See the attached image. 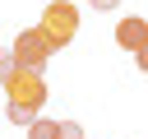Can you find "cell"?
<instances>
[{
	"label": "cell",
	"mask_w": 148,
	"mask_h": 139,
	"mask_svg": "<svg viewBox=\"0 0 148 139\" xmlns=\"http://www.w3.org/2000/svg\"><path fill=\"white\" fill-rule=\"evenodd\" d=\"M5 97H9L14 107H28V111H37V116H42V107H46L42 70H28V65L5 60Z\"/></svg>",
	"instance_id": "6da1fadb"
},
{
	"label": "cell",
	"mask_w": 148,
	"mask_h": 139,
	"mask_svg": "<svg viewBox=\"0 0 148 139\" xmlns=\"http://www.w3.org/2000/svg\"><path fill=\"white\" fill-rule=\"evenodd\" d=\"M51 51H56V42H51V37H46V28L37 23V28H23V32L14 37V46H9V56H5V60L28 65V70H42V65L51 60Z\"/></svg>",
	"instance_id": "7a4b0ae2"
},
{
	"label": "cell",
	"mask_w": 148,
	"mask_h": 139,
	"mask_svg": "<svg viewBox=\"0 0 148 139\" xmlns=\"http://www.w3.org/2000/svg\"><path fill=\"white\" fill-rule=\"evenodd\" d=\"M42 28H46V37L56 42V51L69 46L74 32H79V5H74V0H51V5L42 9Z\"/></svg>",
	"instance_id": "3957f363"
},
{
	"label": "cell",
	"mask_w": 148,
	"mask_h": 139,
	"mask_svg": "<svg viewBox=\"0 0 148 139\" xmlns=\"http://www.w3.org/2000/svg\"><path fill=\"white\" fill-rule=\"evenodd\" d=\"M116 42H120L125 51H139V46L148 42V19H139V14L120 19V23H116Z\"/></svg>",
	"instance_id": "277c9868"
},
{
	"label": "cell",
	"mask_w": 148,
	"mask_h": 139,
	"mask_svg": "<svg viewBox=\"0 0 148 139\" xmlns=\"http://www.w3.org/2000/svg\"><path fill=\"white\" fill-rule=\"evenodd\" d=\"M28 139H65V120H46V116H37V120L28 125Z\"/></svg>",
	"instance_id": "5b68a950"
},
{
	"label": "cell",
	"mask_w": 148,
	"mask_h": 139,
	"mask_svg": "<svg viewBox=\"0 0 148 139\" xmlns=\"http://www.w3.org/2000/svg\"><path fill=\"white\" fill-rule=\"evenodd\" d=\"M5 116H9V125H32V120H37V111H28V107H14V102L5 107Z\"/></svg>",
	"instance_id": "8992f818"
},
{
	"label": "cell",
	"mask_w": 148,
	"mask_h": 139,
	"mask_svg": "<svg viewBox=\"0 0 148 139\" xmlns=\"http://www.w3.org/2000/svg\"><path fill=\"white\" fill-rule=\"evenodd\" d=\"M65 139H83V125L79 120H65Z\"/></svg>",
	"instance_id": "52a82bcc"
},
{
	"label": "cell",
	"mask_w": 148,
	"mask_h": 139,
	"mask_svg": "<svg viewBox=\"0 0 148 139\" xmlns=\"http://www.w3.org/2000/svg\"><path fill=\"white\" fill-rule=\"evenodd\" d=\"M134 60H139V70H143V74H148V42H143V46H139V51H134Z\"/></svg>",
	"instance_id": "ba28073f"
},
{
	"label": "cell",
	"mask_w": 148,
	"mask_h": 139,
	"mask_svg": "<svg viewBox=\"0 0 148 139\" xmlns=\"http://www.w3.org/2000/svg\"><path fill=\"white\" fill-rule=\"evenodd\" d=\"M88 5H92V9H116L120 0H88Z\"/></svg>",
	"instance_id": "9c48e42d"
}]
</instances>
